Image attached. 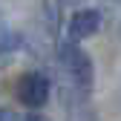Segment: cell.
Returning <instances> with one entry per match:
<instances>
[{
	"label": "cell",
	"instance_id": "obj_1",
	"mask_svg": "<svg viewBox=\"0 0 121 121\" xmlns=\"http://www.w3.org/2000/svg\"><path fill=\"white\" fill-rule=\"evenodd\" d=\"M81 40H75L66 35V40H60L58 46V66H60V75L64 81L78 89V92H89L92 89V81H95V69H92V58H89L81 46Z\"/></svg>",
	"mask_w": 121,
	"mask_h": 121
},
{
	"label": "cell",
	"instance_id": "obj_2",
	"mask_svg": "<svg viewBox=\"0 0 121 121\" xmlns=\"http://www.w3.org/2000/svg\"><path fill=\"white\" fill-rule=\"evenodd\" d=\"M49 92H52V84L43 72H23L17 78V86H14L17 101L29 110H40L49 101Z\"/></svg>",
	"mask_w": 121,
	"mask_h": 121
},
{
	"label": "cell",
	"instance_id": "obj_3",
	"mask_svg": "<svg viewBox=\"0 0 121 121\" xmlns=\"http://www.w3.org/2000/svg\"><path fill=\"white\" fill-rule=\"evenodd\" d=\"M98 29H101V12L98 9H78L69 20L66 35L75 40H84V38H92Z\"/></svg>",
	"mask_w": 121,
	"mask_h": 121
},
{
	"label": "cell",
	"instance_id": "obj_4",
	"mask_svg": "<svg viewBox=\"0 0 121 121\" xmlns=\"http://www.w3.org/2000/svg\"><path fill=\"white\" fill-rule=\"evenodd\" d=\"M3 121H49V118H43L38 112H29V115H9V112H3Z\"/></svg>",
	"mask_w": 121,
	"mask_h": 121
},
{
	"label": "cell",
	"instance_id": "obj_5",
	"mask_svg": "<svg viewBox=\"0 0 121 121\" xmlns=\"http://www.w3.org/2000/svg\"><path fill=\"white\" fill-rule=\"evenodd\" d=\"M64 3H78V0H64Z\"/></svg>",
	"mask_w": 121,
	"mask_h": 121
}]
</instances>
